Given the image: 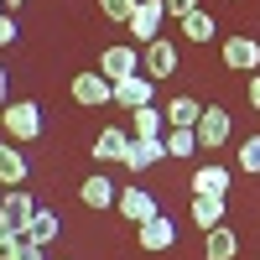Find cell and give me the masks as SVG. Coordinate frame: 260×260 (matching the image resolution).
I'll return each mask as SVG.
<instances>
[{
  "label": "cell",
  "mask_w": 260,
  "mask_h": 260,
  "mask_svg": "<svg viewBox=\"0 0 260 260\" xmlns=\"http://www.w3.org/2000/svg\"><path fill=\"white\" fill-rule=\"evenodd\" d=\"M151 94H156L151 73H130V78L115 83V104H125V110H141V104H151Z\"/></svg>",
  "instance_id": "obj_13"
},
{
  "label": "cell",
  "mask_w": 260,
  "mask_h": 260,
  "mask_svg": "<svg viewBox=\"0 0 260 260\" xmlns=\"http://www.w3.org/2000/svg\"><path fill=\"white\" fill-rule=\"evenodd\" d=\"M6 89H11V78H6V68H0V104H11V99H6Z\"/></svg>",
  "instance_id": "obj_31"
},
{
  "label": "cell",
  "mask_w": 260,
  "mask_h": 260,
  "mask_svg": "<svg viewBox=\"0 0 260 260\" xmlns=\"http://www.w3.org/2000/svg\"><path fill=\"white\" fill-rule=\"evenodd\" d=\"M136 229H141V250H151V255H167L172 245H177V224H172L167 213H156V219H146Z\"/></svg>",
  "instance_id": "obj_11"
},
{
  "label": "cell",
  "mask_w": 260,
  "mask_h": 260,
  "mask_svg": "<svg viewBox=\"0 0 260 260\" xmlns=\"http://www.w3.org/2000/svg\"><path fill=\"white\" fill-rule=\"evenodd\" d=\"M115 213H125L130 224H146V219H156V198H151L146 187H120V198H115Z\"/></svg>",
  "instance_id": "obj_10"
},
{
  "label": "cell",
  "mask_w": 260,
  "mask_h": 260,
  "mask_svg": "<svg viewBox=\"0 0 260 260\" xmlns=\"http://www.w3.org/2000/svg\"><path fill=\"white\" fill-rule=\"evenodd\" d=\"M192 151H203L198 146V130H192V125H167V156H192Z\"/></svg>",
  "instance_id": "obj_20"
},
{
  "label": "cell",
  "mask_w": 260,
  "mask_h": 260,
  "mask_svg": "<svg viewBox=\"0 0 260 260\" xmlns=\"http://www.w3.org/2000/svg\"><path fill=\"white\" fill-rule=\"evenodd\" d=\"M37 208H42V203L31 198L26 187H11L6 198H0V229H6V234H26V224H31Z\"/></svg>",
  "instance_id": "obj_2"
},
{
  "label": "cell",
  "mask_w": 260,
  "mask_h": 260,
  "mask_svg": "<svg viewBox=\"0 0 260 260\" xmlns=\"http://www.w3.org/2000/svg\"><path fill=\"white\" fill-rule=\"evenodd\" d=\"M151 161H167V136H136L120 167H125V172H146Z\"/></svg>",
  "instance_id": "obj_8"
},
{
  "label": "cell",
  "mask_w": 260,
  "mask_h": 260,
  "mask_svg": "<svg viewBox=\"0 0 260 260\" xmlns=\"http://www.w3.org/2000/svg\"><path fill=\"white\" fill-rule=\"evenodd\" d=\"M192 192L229 198V167H198V172H192Z\"/></svg>",
  "instance_id": "obj_18"
},
{
  "label": "cell",
  "mask_w": 260,
  "mask_h": 260,
  "mask_svg": "<svg viewBox=\"0 0 260 260\" xmlns=\"http://www.w3.org/2000/svg\"><path fill=\"white\" fill-rule=\"evenodd\" d=\"M141 68H146L151 78H172V73H177V42H167V37L146 42V52H141Z\"/></svg>",
  "instance_id": "obj_9"
},
{
  "label": "cell",
  "mask_w": 260,
  "mask_h": 260,
  "mask_svg": "<svg viewBox=\"0 0 260 260\" xmlns=\"http://www.w3.org/2000/svg\"><path fill=\"white\" fill-rule=\"evenodd\" d=\"M130 141H136V136H130L125 125H104L99 136H94V161H99V167H110V161L120 167L125 151H130Z\"/></svg>",
  "instance_id": "obj_6"
},
{
  "label": "cell",
  "mask_w": 260,
  "mask_h": 260,
  "mask_svg": "<svg viewBox=\"0 0 260 260\" xmlns=\"http://www.w3.org/2000/svg\"><path fill=\"white\" fill-rule=\"evenodd\" d=\"M99 73L110 78V83H120V78H130V73H141V47H130V42L104 47V52H99Z\"/></svg>",
  "instance_id": "obj_3"
},
{
  "label": "cell",
  "mask_w": 260,
  "mask_h": 260,
  "mask_svg": "<svg viewBox=\"0 0 260 260\" xmlns=\"http://www.w3.org/2000/svg\"><path fill=\"white\" fill-rule=\"evenodd\" d=\"M245 94H250V104L260 110V73H250V89H245Z\"/></svg>",
  "instance_id": "obj_30"
},
{
  "label": "cell",
  "mask_w": 260,
  "mask_h": 260,
  "mask_svg": "<svg viewBox=\"0 0 260 260\" xmlns=\"http://www.w3.org/2000/svg\"><path fill=\"white\" fill-rule=\"evenodd\" d=\"M136 6H141V0H99V11L110 16V21H130V16H136Z\"/></svg>",
  "instance_id": "obj_25"
},
{
  "label": "cell",
  "mask_w": 260,
  "mask_h": 260,
  "mask_svg": "<svg viewBox=\"0 0 260 260\" xmlns=\"http://www.w3.org/2000/svg\"><path fill=\"white\" fill-rule=\"evenodd\" d=\"M161 115H167V125H198V120H203V104L192 99V94H177Z\"/></svg>",
  "instance_id": "obj_22"
},
{
  "label": "cell",
  "mask_w": 260,
  "mask_h": 260,
  "mask_svg": "<svg viewBox=\"0 0 260 260\" xmlns=\"http://www.w3.org/2000/svg\"><path fill=\"white\" fill-rule=\"evenodd\" d=\"M31 161L21 156V146H0V187H26Z\"/></svg>",
  "instance_id": "obj_15"
},
{
  "label": "cell",
  "mask_w": 260,
  "mask_h": 260,
  "mask_svg": "<svg viewBox=\"0 0 260 260\" xmlns=\"http://www.w3.org/2000/svg\"><path fill=\"white\" fill-rule=\"evenodd\" d=\"M16 37H21V26H16V16H11V11H0V47H11Z\"/></svg>",
  "instance_id": "obj_26"
},
{
  "label": "cell",
  "mask_w": 260,
  "mask_h": 260,
  "mask_svg": "<svg viewBox=\"0 0 260 260\" xmlns=\"http://www.w3.org/2000/svg\"><path fill=\"white\" fill-rule=\"evenodd\" d=\"M161 21H167V0H141L136 16H130L125 26H130V37L146 47V42H156V37H161Z\"/></svg>",
  "instance_id": "obj_5"
},
{
  "label": "cell",
  "mask_w": 260,
  "mask_h": 260,
  "mask_svg": "<svg viewBox=\"0 0 260 260\" xmlns=\"http://www.w3.org/2000/svg\"><path fill=\"white\" fill-rule=\"evenodd\" d=\"M213 37H219V26H213L208 11H192V16L182 21V42H213Z\"/></svg>",
  "instance_id": "obj_23"
},
{
  "label": "cell",
  "mask_w": 260,
  "mask_h": 260,
  "mask_svg": "<svg viewBox=\"0 0 260 260\" xmlns=\"http://www.w3.org/2000/svg\"><path fill=\"white\" fill-rule=\"evenodd\" d=\"M78 198L89 203V208H115V198H120V187L104 177V172H94V177H83V187H78Z\"/></svg>",
  "instance_id": "obj_17"
},
{
  "label": "cell",
  "mask_w": 260,
  "mask_h": 260,
  "mask_svg": "<svg viewBox=\"0 0 260 260\" xmlns=\"http://www.w3.org/2000/svg\"><path fill=\"white\" fill-rule=\"evenodd\" d=\"M16 250H21V234H6V229H0V260H16Z\"/></svg>",
  "instance_id": "obj_29"
},
{
  "label": "cell",
  "mask_w": 260,
  "mask_h": 260,
  "mask_svg": "<svg viewBox=\"0 0 260 260\" xmlns=\"http://www.w3.org/2000/svg\"><path fill=\"white\" fill-rule=\"evenodd\" d=\"M224 208H229V198H208V192H192L187 219L198 224V229H213V224H224Z\"/></svg>",
  "instance_id": "obj_16"
},
{
  "label": "cell",
  "mask_w": 260,
  "mask_h": 260,
  "mask_svg": "<svg viewBox=\"0 0 260 260\" xmlns=\"http://www.w3.org/2000/svg\"><path fill=\"white\" fill-rule=\"evenodd\" d=\"M229 125H234L229 110H219V104H203V120L192 125V130H198V146H203V151H219V146L229 141Z\"/></svg>",
  "instance_id": "obj_7"
},
{
  "label": "cell",
  "mask_w": 260,
  "mask_h": 260,
  "mask_svg": "<svg viewBox=\"0 0 260 260\" xmlns=\"http://www.w3.org/2000/svg\"><path fill=\"white\" fill-rule=\"evenodd\" d=\"M192 11H198V0H167V16H177V21H187Z\"/></svg>",
  "instance_id": "obj_28"
},
{
  "label": "cell",
  "mask_w": 260,
  "mask_h": 260,
  "mask_svg": "<svg viewBox=\"0 0 260 260\" xmlns=\"http://www.w3.org/2000/svg\"><path fill=\"white\" fill-rule=\"evenodd\" d=\"M57 234H62V219H57L52 208H37L31 224H26V240H31V245H52Z\"/></svg>",
  "instance_id": "obj_19"
},
{
  "label": "cell",
  "mask_w": 260,
  "mask_h": 260,
  "mask_svg": "<svg viewBox=\"0 0 260 260\" xmlns=\"http://www.w3.org/2000/svg\"><path fill=\"white\" fill-rule=\"evenodd\" d=\"M203 255H208V260H234V255H240V234H234L229 224L203 229Z\"/></svg>",
  "instance_id": "obj_14"
},
{
  "label": "cell",
  "mask_w": 260,
  "mask_h": 260,
  "mask_svg": "<svg viewBox=\"0 0 260 260\" xmlns=\"http://www.w3.org/2000/svg\"><path fill=\"white\" fill-rule=\"evenodd\" d=\"M6 11H21V0H6Z\"/></svg>",
  "instance_id": "obj_32"
},
{
  "label": "cell",
  "mask_w": 260,
  "mask_h": 260,
  "mask_svg": "<svg viewBox=\"0 0 260 260\" xmlns=\"http://www.w3.org/2000/svg\"><path fill=\"white\" fill-rule=\"evenodd\" d=\"M16 260H47V245H31L26 234H21V250H16Z\"/></svg>",
  "instance_id": "obj_27"
},
{
  "label": "cell",
  "mask_w": 260,
  "mask_h": 260,
  "mask_svg": "<svg viewBox=\"0 0 260 260\" xmlns=\"http://www.w3.org/2000/svg\"><path fill=\"white\" fill-rule=\"evenodd\" d=\"M224 68H234V73H255V68H260V42H250V37H229V42H224Z\"/></svg>",
  "instance_id": "obj_12"
},
{
  "label": "cell",
  "mask_w": 260,
  "mask_h": 260,
  "mask_svg": "<svg viewBox=\"0 0 260 260\" xmlns=\"http://www.w3.org/2000/svg\"><path fill=\"white\" fill-rule=\"evenodd\" d=\"M0 125H6L11 141H37L42 136V104L37 99H21V104H0Z\"/></svg>",
  "instance_id": "obj_1"
},
{
  "label": "cell",
  "mask_w": 260,
  "mask_h": 260,
  "mask_svg": "<svg viewBox=\"0 0 260 260\" xmlns=\"http://www.w3.org/2000/svg\"><path fill=\"white\" fill-rule=\"evenodd\" d=\"M130 136H167V115L141 104V110H130Z\"/></svg>",
  "instance_id": "obj_21"
},
{
  "label": "cell",
  "mask_w": 260,
  "mask_h": 260,
  "mask_svg": "<svg viewBox=\"0 0 260 260\" xmlns=\"http://www.w3.org/2000/svg\"><path fill=\"white\" fill-rule=\"evenodd\" d=\"M240 172H260V136H250V141H240Z\"/></svg>",
  "instance_id": "obj_24"
},
{
  "label": "cell",
  "mask_w": 260,
  "mask_h": 260,
  "mask_svg": "<svg viewBox=\"0 0 260 260\" xmlns=\"http://www.w3.org/2000/svg\"><path fill=\"white\" fill-rule=\"evenodd\" d=\"M68 94H73L78 104H89V110H99V104H110V99H115V83L104 78L99 68H89V73H73Z\"/></svg>",
  "instance_id": "obj_4"
},
{
  "label": "cell",
  "mask_w": 260,
  "mask_h": 260,
  "mask_svg": "<svg viewBox=\"0 0 260 260\" xmlns=\"http://www.w3.org/2000/svg\"><path fill=\"white\" fill-rule=\"evenodd\" d=\"M0 11H6V0H0Z\"/></svg>",
  "instance_id": "obj_33"
}]
</instances>
